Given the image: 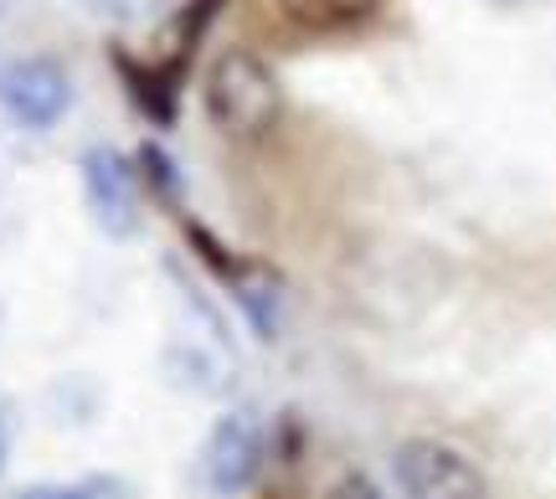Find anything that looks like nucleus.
<instances>
[{"label": "nucleus", "mask_w": 556, "mask_h": 499, "mask_svg": "<svg viewBox=\"0 0 556 499\" xmlns=\"http://www.w3.org/2000/svg\"><path fill=\"white\" fill-rule=\"evenodd\" d=\"M201 99H206V119L232 140H258L283 114V88H278L274 67L248 47L217 52V62L206 67Z\"/></svg>", "instance_id": "f257e3e1"}, {"label": "nucleus", "mask_w": 556, "mask_h": 499, "mask_svg": "<svg viewBox=\"0 0 556 499\" xmlns=\"http://www.w3.org/2000/svg\"><path fill=\"white\" fill-rule=\"evenodd\" d=\"M392 474L407 499H490L484 474L438 438H407L392 453Z\"/></svg>", "instance_id": "f03ea898"}, {"label": "nucleus", "mask_w": 556, "mask_h": 499, "mask_svg": "<svg viewBox=\"0 0 556 499\" xmlns=\"http://www.w3.org/2000/svg\"><path fill=\"white\" fill-rule=\"evenodd\" d=\"M0 108L5 119L21 129H52V124L73 108V78L58 57H21L11 67H0Z\"/></svg>", "instance_id": "7ed1b4c3"}, {"label": "nucleus", "mask_w": 556, "mask_h": 499, "mask_svg": "<svg viewBox=\"0 0 556 499\" xmlns=\"http://www.w3.org/2000/svg\"><path fill=\"white\" fill-rule=\"evenodd\" d=\"M83 191H88V212L109 238H135L139 227V180L119 150L93 144L83 155Z\"/></svg>", "instance_id": "20e7f679"}, {"label": "nucleus", "mask_w": 556, "mask_h": 499, "mask_svg": "<svg viewBox=\"0 0 556 499\" xmlns=\"http://www.w3.org/2000/svg\"><path fill=\"white\" fill-rule=\"evenodd\" d=\"M263 469V427L248 412H227L206 438V484L217 495H242Z\"/></svg>", "instance_id": "39448f33"}, {"label": "nucleus", "mask_w": 556, "mask_h": 499, "mask_svg": "<svg viewBox=\"0 0 556 499\" xmlns=\"http://www.w3.org/2000/svg\"><path fill=\"white\" fill-rule=\"evenodd\" d=\"M283 16L315 31V37H340V31H356L366 21L377 16L381 0H274Z\"/></svg>", "instance_id": "423d86ee"}, {"label": "nucleus", "mask_w": 556, "mask_h": 499, "mask_svg": "<svg viewBox=\"0 0 556 499\" xmlns=\"http://www.w3.org/2000/svg\"><path fill=\"white\" fill-rule=\"evenodd\" d=\"M119 67H124V78H129V99H135L150 119L170 124V108H176V103H170V88H165L155 73H139L135 62H119Z\"/></svg>", "instance_id": "0eeeda50"}, {"label": "nucleus", "mask_w": 556, "mask_h": 499, "mask_svg": "<svg viewBox=\"0 0 556 499\" xmlns=\"http://www.w3.org/2000/svg\"><path fill=\"white\" fill-rule=\"evenodd\" d=\"M155 0H88V11H99V16H114V21H135L144 16Z\"/></svg>", "instance_id": "6e6552de"}, {"label": "nucleus", "mask_w": 556, "mask_h": 499, "mask_svg": "<svg viewBox=\"0 0 556 499\" xmlns=\"http://www.w3.org/2000/svg\"><path fill=\"white\" fill-rule=\"evenodd\" d=\"M16 499H93V495H88V484H31Z\"/></svg>", "instance_id": "1a4fd4ad"}, {"label": "nucleus", "mask_w": 556, "mask_h": 499, "mask_svg": "<svg viewBox=\"0 0 556 499\" xmlns=\"http://www.w3.org/2000/svg\"><path fill=\"white\" fill-rule=\"evenodd\" d=\"M88 495L93 499H129V489H124L119 479H88Z\"/></svg>", "instance_id": "9d476101"}, {"label": "nucleus", "mask_w": 556, "mask_h": 499, "mask_svg": "<svg viewBox=\"0 0 556 499\" xmlns=\"http://www.w3.org/2000/svg\"><path fill=\"white\" fill-rule=\"evenodd\" d=\"M336 499H377V489H371L366 479H340Z\"/></svg>", "instance_id": "9b49d317"}, {"label": "nucleus", "mask_w": 556, "mask_h": 499, "mask_svg": "<svg viewBox=\"0 0 556 499\" xmlns=\"http://www.w3.org/2000/svg\"><path fill=\"white\" fill-rule=\"evenodd\" d=\"M5 453H11V407L0 401V469H5Z\"/></svg>", "instance_id": "f8f14e48"}, {"label": "nucleus", "mask_w": 556, "mask_h": 499, "mask_svg": "<svg viewBox=\"0 0 556 499\" xmlns=\"http://www.w3.org/2000/svg\"><path fill=\"white\" fill-rule=\"evenodd\" d=\"M5 5H11V0H0V16H5Z\"/></svg>", "instance_id": "ddd939ff"}]
</instances>
